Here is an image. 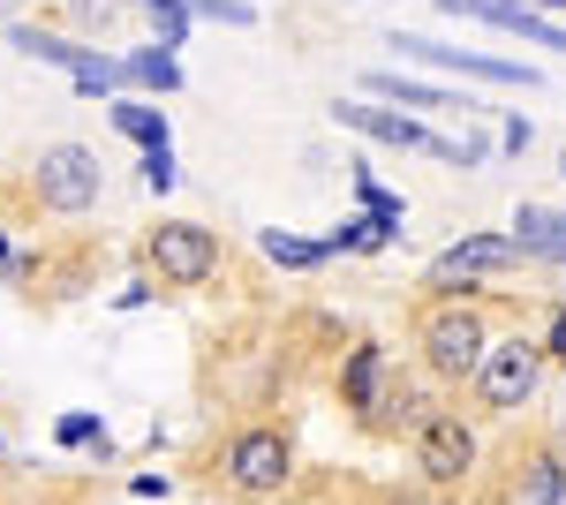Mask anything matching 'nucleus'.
Wrapping results in <instances>:
<instances>
[{"instance_id": "obj_4", "label": "nucleus", "mask_w": 566, "mask_h": 505, "mask_svg": "<svg viewBox=\"0 0 566 505\" xmlns=\"http://www.w3.org/2000/svg\"><path fill=\"white\" fill-rule=\"evenodd\" d=\"M536 385H544V347L536 339H499V347H483L476 362V392L491 415H514L536 400Z\"/></svg>"}, {"instance_id": "obj_18", "label": "nucleus", "mask_w": 566, "mask_h": 505, "mask_svg": "<svg viewBox=\"0 0 566 505\" xmlns=\"http://www.w3.org/2000/svg\"><path fill=\"white\" fill-rule=\"evenodd\" d=\"M355 189H363V211H370V219H378L386 234H400V197H386V189H378L370 173H355Z\"/></svg>"}, {"instance_id": "obj_20", "label": "nucleus", "mask_w": 566, "mask_h": 505, "mask_svg": "<svg viewBox=\"0 0 566 505\" xmlns=\"http://www.w3.org/2000/svg\"><path fill=\"white\" fill-rule=\"evenodd\" d=\"M189 15H212V23H258L242 0H189Z\"/></svg>"}, {"instance_id": "obj_17", "label": "nucleus", "mask_w": 566, "mask_h": 505, "mask_svg": "<svg viewBox=\"0 0 566 505\" xmlns=\"http://www.w3.org/2000/svg\"><path fill=\"white\" fill-rule=\"evenodd\" d=\"M151 23H159V45H181V31H189V0H136Z\"/></svg>"}, {"instance_id": "obj_8", "label": "nucleus", "mask_w": 566, "mask_h": 505, "mask_svg": "<svg viewBox=\"0 0 566 505\" xmlns=\"http://www.w3.org/2000/svg\"><path fill=\"white\" fill-rule=\"evenodd\" d=\"M392 385H400V370H392V355L378 347V339H363L348 362H340V400H348V408H355L363 422H378V415H386Z\"/></svg>"}, {"instance_id": "obj_16", "label": "nucleus", "mask_w": 566, "mask_h": 505, "mask_svg": "<svg viewBox=\"0 0 566 505\" xmlns=\"http://www.w3.org/2000/svg\"><path fill=\"white\" fill-rule=\"evenodd\" d=\"M370 91H378V98H400V106H461V98H446V91L408 84V76H392V69H378V76H370Z\"/></svg>"}, {"instance_id": "obj_19", "label": "nucleus", "mask_w": 566, "mask_h": 505, "mask_svg": "<svg viewBox=\"0 0 566 505\" xmlns=\"http://www.w3.org/2000/svg\"><path fill=\"white\" fill-rule=\"evenodd\" d=\"M175 181H181V173H175V151H167V144H151V151H144V189H151V197H167Z\"/></svg>"}, {"instance_id": "obj_21", "label": "nucleus", "mask_w": 566, "mask_h": 505, "mask_svg": "<svg viewBox=\"0 0 566 505\" xmlns=\"http://www.w3.org/2000/svg\"><path fill=\"white\" fill-rule=\"evenodd\" d=\"M106 430H98V415H69L61 422V445H98Z\"/></svg>"}, {"instance_id": "obj_2", "label": "nucleus", "mask_w": 566, "mask_h": 505, "mask_svg": "<svg viewBox=\"0 0 566 505\" xmlns=\"http://www.w3.org/2000/svg\"><path fill=\"white\" fill-rule=\"evenodd\" d=\"M483 347H491V325H483L476 302H431L423 309V362H431L438 378H476Z\"/></svg>"}, {"instance_id": "obj_11", "label": "nucleus", "mask_w": 566, "mask_h": 505, "mask_svg": "<svg viewBox=\"0 0 566 505\" xmlns=\"http://www.w3.org/2000/svg\"><path fill=\"white\" fill-rule=\"evenodd\" d=\"M122 76H129V84H144V91H181V61H175V45H159V53L144 45V53H129V61H122Z\"/></svg>"}, {"instance_id": "obj_7", "label": "nucleus", "mask_w": 566, "mask_h": 505, "mask_svg": "<svg viewBox=\"0 0 566 505\" xmlns=\"http://www.w3.org/2000/svg\"><path fill=\"white\" fill-rule=\"evenodd\" d=\"M522 250H514V234H469V242H453V250L431 256V287H453V280H499V272H514Z\"/></svg>"}, {"instance_id": "obj_13", "label": "nucleus", "mask_w": 566, "mask_h": 505, "mask_svg": "<svg viewBox=\"0 0 566 505\" xmlns=\"http://www.w3.org/2000/svg\"><path fill=\"white\" fill-rule=\"evenodd\" d=\"M129 8L136 0H53V15H69V23H84V31H114Z\"/></svg>"}, {"instance_id": "obj_3", "label": "nucleus", "mask_w": 566, "mask_h": 505, "mask_svg": "<svg viewBox=\"0 0 566 505\" xmlns=\"http://www.w3.org/2000/svg\"><path fill=\"white\" fill-rule=\"evenodd\" d=\"M144 256H151L159 287H205V280H219V234L197 227V219H159Z\"/></svg>"}, {"instance_id": "obj_6", "label": "nucleus", "mask_w": 566, "mask_h": 505, "mask_svg": "<svg viewBox=\"0 0 566 505\" xmlns=\"http://www.w3.org/2000/svg\"><path fill=\"white\" fill-rule=\"evenodd\" d=\"M416 467L431 475L438 491L469 483V475H476V430L461 415H423L416 422Z\"/></svg>"}, {"instance_id": "obj_15", "label": "nucleus", "mask_w": 566, "mask_h": 505, "mask_svg": "<svg viewBox=\"0 0 566 505\" xmlns=\"http://www.w3.org/2000/svg\"><path fill=\"white\" fill-rule=\"evenodd\" d=\"M559 498H566L559 453H536V461H528V505H559Z\"/></svg>"}, {"instance_id": "obj_5", "label": "nucleus", "mask_w": 566, "mask_h": 505, "mask_svg": "<svg viewBox=\"0 0 566 505\" xmlns=\"http://www.w3.org/2000/svg\"><path fill=\"white\" fill-rule=\"evenodd\" d=\"M39 204L45 211H91L98 204V189H106V167H98V151H84V144H53V151H39Z\"/></svg>"}, {"instance_id": "obj_12", "label": "nucleus", "mask_w": 566, "mask_h": 505, "mask_svg": "<svg viewBox=\"0 0 566 505\" xmlns=\"http://www.w3.org/2000/svg\"><path fill=\"white\" fill-rule=\"evenodd\" d=\"M114 128H122L129 144H144V151H151V144H167V114H159V106H144V98H122V106H114Z\"/></svg>"}, {"instance_id": "obj_10", "label": "nucleus", "mask_w": 566, "mask_h": 505, "mask_svg": "<svg viewBox=\"0 0 566 505\" xmlns=\"http://www.w3.org/2000/svg\"><path fill=\"white\" fill-rule=\"evenodd\" d=\"M514 250L536 256V264H566V211L522 204V211H514Z\"/></svg>"}, {"instance_id": "obj_23", "label": "nucleus", "mask_w": 566, "mask_h": 505, "mask_svg": "<svg viewBox=\"0 0 566 505\" xmlns=\"http://www.w3.org/2000/svg\"><path fill=\"white\" fill-rule=\"evenodd\" d=\"M522 8H566V0H522Z\"/></svg>"}, {"instance_id": "obj_14", "label": "nucleus", "mask_w": 566, "mask_h": 505, "mask_svg": "<svg viewBox=\"0 0 566 505\" xmlns=\"http://www.w3.org/2000/svg\"><path fill=\"white\" fill-rule=\"evenodd\" d=\"M264 256H272V264H287V272H310V264H325V242H303V234H280V227H272V234H264Z\"/></svg>"}, {"instance_id": "obj_24", "label": "nucleus", "mask_w": 566, "mask_h": 505, "mask_svg": "<svg viewBox=\"0 0 566 505\" xmlns=\"http://www.w3.org/2000/svg\"><path fill=\"white\" fill-rule=\"evenodd\" d=\"M559 173H566V159H559Z\"/></svg>"}, {"instance_id": "obj_9", "label": "nucleus", "mask_w": 566, "mask_h": 505, "mask_svg": "<svg viewBox=\"0 0 566 505\" xmlns=\"http://www.w3.org/2000/svg\"><path fill=\"white\" fill-rule=\"evenodd\" d=\"M400 53H416V61H438V69H461V76H483V84H536V69L522 61H499V53H461V45H431V39H392Z\"/></svg>"}, {"instance_id": "obj_1", "label": "nucleus", "mask_w": 566, "mask_h": 505, "mask_svg": "<svg viewBox=\"0 0 566 505\" xmlns=\"http://www.w3.org/2000/svg\"><path fill=\"white\" fill-rule=\"evenodd\" d=\"M219 483L234 491V498H280L287 483H295V445H287V430H272V422H250V430H234L227 438V453H219Z\"/></svg>"}, {"instance_id": "obj_22", "label": "nucleus", "mask_w": 566, "mask_h": 505, "mask_svg": "<svg viewBox=\"0 0 566 505\" xmlns=\"http://www.w3.org/2000/svg\"><path fill=\"white\" fill-rule=\"evenodd\" d=\"M544 362H566V309H552V333H544Z\"/></svg>"}]
</instances>
